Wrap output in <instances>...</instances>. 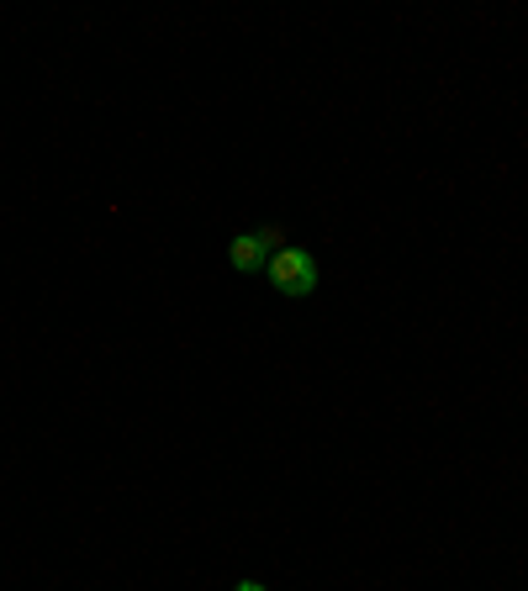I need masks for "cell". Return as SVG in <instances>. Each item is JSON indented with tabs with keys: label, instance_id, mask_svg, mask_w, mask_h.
<instances>
[{
	"label": "cell",
	"instance_id": "6da1fadb",
	"mask_svg": "<svg viewBox=\"0 0 528 591\" xmlns=\"http://www.w3.org/2000/svg\"><path fill=\"white\" fill-rule=\"evenodd\" d=\"M264 275H269V286H275V291L291 296V301H301V296L318 291V259H312L301 243H286L280 254H269Z\"/></svg>",
	"mask_w": 528,
	"mask_h": 591
},
{
	"label": "cell",
	"instance_id": "7a4b0ae2",
	"mask_svg": "<svg viewBox=\"0 0 528 591\" xmlns=\"http://www.w3.org/2000/svg\"><path fill=\"white\" fill-rule=\"evenodd\" d=\"M228 265L238 269V275H260L264 265H269V248H264L260 233H238L233 243H228Z\"/></svg>",
	"mask_w": 528,
	"mask_h": 591
},
{
	"label": "cell",
	"instance_id": "3957f363",
	"mask_svg": "<svg viewBox=\"0 0 528 591\" xmlns=\"http://www.w3.org/2000/svg\"><path fill=\"white\" fill-rule=\"evenodd\" d=\"M233 591H264V587H260V581H238Z\"/></svg>",
	"mask_w": 528,
	"mask_h": 591
}]
</instances>
